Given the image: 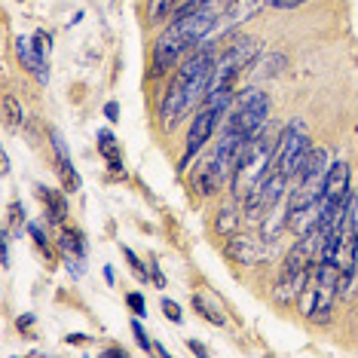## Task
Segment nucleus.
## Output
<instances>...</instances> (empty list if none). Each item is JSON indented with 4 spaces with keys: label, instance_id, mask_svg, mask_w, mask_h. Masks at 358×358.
<instances>
[{
    "label": "nucleus",
    "instance_id": "obj_1",
    "mask_svg": "<svg viewBox=\"0 0 358 358\" xmlns=\"http://www.w3.org/2000/svg\"><path fill=\"white\" fill-rule=\"evenodd\" d=\"M230 3L233 0H187L175 13V22L162 31L157 46H153V74H166L169 68H175V62L181 55L199 50L202 40L211 31H217L221 15Z\"/></svg>",
    "mask_w": 358,
    "mask_h": 358
},
{
    "label": "nucleus",
    "instance_id": "obj_2",
    "mask_svg": "<svg viewBox=\"0 0 358 358\" xmlns=\"http://www.w3.org/2000/svg\"><path fill=\"white\" fill-rule=\"evenodd\" d=\"M211 68H215V50L211 46H199L187 55V62L178 68V74L169 83V92L159 101V123L166 129H172L193 104L206 99Z\"/></svg>",
    "mask_w": 358,
    "mask_h": 358
},
{
    "label": "nucleus",
    "instance_id": "obj_3",
    "mask_svg": "<svg viewBox=\"0 0 358 358\" xmlns=\"http://www.w3.org/2000/svg\"><path fill=\"white\" fill-rule=\"evenodd\" d=\"M328 153L322 148H309L306 157L300 159L297 172H294V187H291V199H288V224L303 236L313 233L319 224V206H322V193H324V178H328Z\"/></svg>",
    "mask_w": 358,
    "mask_h": 358
},
{
    "label": "nucleus",
    "instance_id": "obj_4",
    "mask_svg": "<svg viewBox=\"0 0 358 358\" xmlns=\"http://www.w3.org/2000/svg\"><path fill=\"white\" fill-rule=\"evenodd\" d=\"M257 55V40L255 37H239L233 40L227 50L215 59V68H211V80H208V89H206V101L208 108H227L236 92V80L239 74L255 62Z\"/></svg>",
    "mask_w": 358,
    "mask_h": 358
},
{
    "label": "nucleus",
    "instance_id": "obj_5",
    "mask_svg": "<svg viewBox=\"0 0 358 358\" xmlns=\"http://www.w3.org/2000/svg\"><path fill=\"white\" fill-rule=\"evenodd\" d=\"M315 245H322L319 230L303 233L300 242L291 248V255L285 257V266L279 273V285H275V297L279 303H291L297 294H303V288L309 285L315 273Z\"/></svg>",
    "mask_w": 358,
    "mask_h": 358
},
{
    "label": "nucleus",
    "instance_id": "obj_6",
    "mask_svg": "<svg viewBox=\"0 0 358 358\" xmlns=\"http://www.w3.org/2000/svg\"><path fill=\"white\" fill-rule=\"evenodd\" d=\"M349 181H352V175H349V166H346V162H343V159L331 162L328 178H324L322 206H319V224H315L319 236H328L334 227H340L343 215L349 211V202H352V190H349Z\"/></svg>",
    "mask_w": 358,
    "mask_h": 358
},
{
    "label": "nucleus",
    "instance_id": "obj_7",
    "mask_svg": "<svg viewBox=\"0 0 358 358\" xmlns=\"http://www.w3.org/2000/svg\"><path fill=\"white\" fill-rule=\"evenodd\" d=\"M270 159H273V148L266 141L264 129L251 138V141L242 148L239 159H236V169H233V190L239 199H245L251 190L260 184V178L270 172Z\"/></svg>",
    "mask_w": 358,
    "mask_h": 358
},
{
    "label": "nucleus",
    "instance_id": "obj_8",
    "mask_svg": "<svg viewBox=\"0 0 358 358\" xmlns=\"http://www.w3.org/2000/svg\"><path fill=\"white\" fill-rule=\"evenodd\" d=\"M340 270L331 257H319V266H315L313 279L306 285V300L303 309L313 322L324 324L331 319V309H334V297L340 294Z\"/></svg>",
    "mask_w": 358,
    "mask_h": 358
},
{
    "label": "nucleus",
    "instance_id": "obj_9",
    "mask_svg": "<svg viewBox=\"0 0 358 358\" xmlns=\"http://www.w3.org/2000/svg\"><path fill=\"white\" fill-rule=\"evenodd\" d=\"M309 150V132L306 123L294 120L291 126H285V132L279 135V141L273 144V159H270V175L282 178V181H291L300 166V159L306 157Z\"/></svg>",
    "mask_w": 358,
    "mask_h": 358
},
{
    "label": "nucleus",
    "instance_id": "obj_10",
    "mask_svg": "<svg viewBox=\"0 0 358 358\" xmlns=\"http://www.w3.org/2000/svg\"><path fill=\"white\" fill-rule=\"evenodd\" d=\"M221 108H202L196 117H193V126H190V132H187V148H184V159H181V169L190 166V159L196 157V153L206 148V141L211 135H215V123H217V117H221Z\"/></svg>",
    "mask_w": 358,
    "mask_h": 358
},
{
    "label": "nucleus",
    "instance_id": "obj_11",
    "mask_svg": "<svg viewBox=\"0 0 358 358\" xmlns=\"http://www.w3.org/2000/svg\"><path fill=\"white\" fill-rule=\"evenodd\" d=\"M15 52H19V59H22V64L34 74L40 83H50V71H46V59L37 52V46L31 43V40H25V37H19L15 40Z\"/></svg>",
    "mask_w": 358,
    "mask_h": 358
},
{
    "label": "nucleus",
    "instance_id": "obj_12",
    "mask_svg": "<svg viewBox=\"0 0 358 358\" xmlns=\"http://www.w3.org/2000/svg\"><path fill=\"white\" fill-rule=\"evenodd\" d=\"M52 148H55V157H59V175H62V184H64V190H71V193H77L80 190V175H77V169H74V162H71L68 157V150H64V141H62V135L52 129Z\"/></svg>",
    "mask_w": 358,
    "mask_h": 358
},
{
    "label": "nucleus",
    "instance_id": "obj_13",
    "mask_svg": "<svg viewBox=\"0 0 358 358\" xmlns=\"http://www.w3.org/2000/svg\"><path fill=\"white\" fill-rule=\"evenodd\" d=\"M59 245H62V255L64 260H68V270H74V275H80V270H83V257H86V245H83V239H80V233L77 230H68L59 239Z\"/></svg>",
    "mask_w": 358,
    "mask_h": 358
},
{
    "label": "nucleus",
    "instance_id": "obj_14",
    "mask_svg": "<svg viewBox=\"0 0 358 358\" xmlns=\"http://www.w3.org/2000/svg\"><path fill=\"white\" fill-rule=\"evenodd\" d=\"M37 199L43 202V208H46V215H50V221H55V224L64 221V215H68V211H64V199H62L55 190H50V187L40 184V187H37Z\"/></svg>",
    "mask_w": 358,
    "mask_h": 358
},
{
    "label": "nucleus",
    "instance_id": "obj_15",
    "mask_svg": "<svg viewBox=\"0 0 358 358\" xmlns=\"http://www.w3.org/2000/svg\"><path fill=\"white\" fill-rule=\"evenodd\" d=\"M99 150H101V157L110 162V169L113 172H120L123 175V159H120V144H117V138H113L108 129L104 132H99Z\"/></svg>",
    "mask_w": 358,
    "mask_h": 358
},
{
    "label": "nucleus",
    "instance_id": "obj_16",
    "mask_svg": "<svg viewBox=\"0 0 358 358\" xmlns=\"http://www.w3.org/2000/svg\"><path fill=\"white\" fill-rule=\"evenodd\" d=\"M187 3V0H148V22H162L169 19V15H175L181 6Z\"/></svg>",
    "mask_w": 358,
    "mask_h": 358
},
{
    "label": "nucleus",
    "instance_id": "obj_17",
    "mask_svg": "<svg viewBox=\"0 0 358 358\" xmlns=\"http://www.w3.org/2000/svg\"><path fill=\"white\" fill-rule=\"evenodd\" d=\"M193 306L202 313V319H208L211 324H224V313H221V306L217 303H211V297L208 294H196L193 297Z\"/></svg>",
    "mask_w": 358,
    "mask_h": 358
},
{
    "label": "nucleus",
    "instance_id": "obj_18",
    "mask_svg": "<svg viewBox=\"0 0 358 358\" xmlns=\"http://www.w3.org/2000/svg\"><path fill=\"white\" fill-rule=\"evenodd\" d=\"M3 108H6V123H10V126H19L25 113L19 110V104H15L13 95H6V99H3Z\"/></svg>",
    "mask_w": 358,
    "mask_h": 358
},
{
    "label": "nucleus",
    "instance_id": "obj_19",
    "mask_svg": "<svg viewBox=\"0 0 358 358\" xmlns=\"http://www.w3.org/2000/svg\"><path fill=\"white\" fill-rule=\"evenodd\" d=\"M162 313H166V319L175 322V324L184 322V313H181V306H178L175 300H162Z\"/></svg>",
    "mask_w": 358,
    "mask_h": 358
},
{
    "label": "nucleus",
    "instance_id": "obj_20",
    "mask_svg": "<svg viewBox=\"0 0 358 358\" xmlns=\"http://www.w3.org/2000/svg\"><path fill=\"white\" fill-rule=\"evenodd\" d=\"M303 3L306 0H264V6H270V10H297Z\"/></svg>",
    "mask_w": 358,
    "mask_h": 358
},
{
    "label": "nucleus",
    "instance_id": "obj_21",
    "mask_svg": "<svg viewBox=\"0 0 358 358\" xmlns=\"http://www.w3.org/2000/svg\"><path fill=\"white\" fill-rule=\"evenodd\" d=\"M123 255H126L129 266H132V270H135V275H138V279H148V270H144V266H141V260L135 257V251H132V248H123Z\"/></svg>",
    "mask_w": 358,
    "mask_h": 358
},
{
    "label": "nucleus",
    "instance_id": "obj_22",
    "mask_svg": "<svg viewBox=\"0 0 358 358\" xmlns=\"http://www.w3.org/2000/svg\"><path fill=\"white\" fill-rule=\"evenodd\" d=\"M132 334H135V340H138V346L144 349V352H150V337L148 334H144V328H141V322H132Z\"/></svg>",
    "mask_w": 358,
    "mask_h": 358
},
{
    "label": "nucleus",
    "instance_id": "obj_23",
    "mask_svg": "<svg viewBox=\"0 0 358 358\" xmlns=\"http://www.w3.org/2000/svg\"><path fill=\"white\" fill-rule=\"evenodd\" d=\"M126 303H129V309H132L135 315H144V313H148V303H144V297H141V294H129V297H126Z\"/></svg>",
    "mask_w": 358,
    "mask_h": 358
},
{
    "label": "nucleus",
    "instance_id": "obj_24",
    "mask_svg": "<svg viewBox=\"0 0 358 358\" xmlns=\"http://www.w3.org/2000/svg\"><path fill=\"white\" fill-rule=\"evenodd\" d=\"M34 46H37V52L46 59V55H50V34H46V31H37V34H34Z\"/></svg>",
    "mask_w": 358,
    "mask_h": 358
},
{
    "label": "nucleus",
    "instance_id": "obj_25",
    "mask_svg": "<svg viewBox=\"0 0 358 358\" xmlns=\"http://www.w3.org/2000/svg\"><path fill=\"white\" fill-rule=\"evenodd\" d=\"M28 230H31V236H34L37 248H40V251H46V255H50V245H46V236H43V230H40V227H37V224H31V227H28Z\"/></svg>",
    "mask_w": 358,
    "mask_h": 358
},
{
    "label": "nucleus",
    "instance_id": "obj_26",
    "mask_svg": "<svg viewBox=\"0 0 358 358\" xmlns=\"http://www.w3.org/2000/svg\"><path fill=\"white\" fill-rule=\"evenodd\" d=\"M104 117H108L110 123H117V120H120V104H117V101H108V104H104Z\"/></svg>",
    "mask_w": 358,
    "mask_h": 358
},
{
    "label": "nucleus",
    "instance_id": "obj_27",
    "mask_svg": "<svg viewBox=\"0 0 358 358\" xmlns=\"http://www.w3.org/2000/svg\"><path fill=\"white\" fill-rule=\"evenodd\" d=\"M0 260H3V270L10 266V242H6V236H3V242H0Z\"/></svg>",
    "mask_w": 358,
    "mask_h": 358
},
{
    "label": "nucleus",
    "instance_id": "obj_28",
    "mask_svg": "<svg viewBox=\"0 0 358 358\" xmlns=\"http://www.w3.org/2000/svg\"><path fill=\"white\" fill-rule=\"evenodd\" d=\"M190 352H196V355H206V346H202V343H193V340H190Z\"/></svg>",
    "mask_w": 358,
    "mask_h": 358
}]
</instances>
